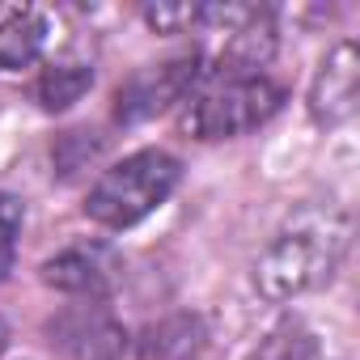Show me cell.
<instances>
[{
	"instance_id": "6da1fadb",
	"label": "cell",
	"mask_w": 360,
	"mask_h": 360,
	"mask_svg": "<svg viewBox=\"0 0 360 360\" xmlns=\"http://www.w3.org/2000/svg\"><path fill=\"white\" fill-rule=\"evenodd\" d=\"M347 233H352V225L339 212H326V217L305 212V217H297L259 255L255 288L267 301H292V297L318 288L322 280L335 276V267H339V259L347 250Z\"/></svg>"
},
{
	"instance_id": "7a4b0ae2",
	"label": "cell",
	"mask_w": 360,
	"mask_h": 360,
	"mask_svg": "<svg viewBox=\"0 0 360 360\" xmlns=\"http://www.w3.org/2000/svg\"><path fill=\"white\" fill-rule=\"evenodd\" d=\"M178 178H183L178 157H169L165 148H140L89 187L85 217L102 229H131L174 195Z\"/></svg>"
},
{
	"instance_id": "3957f363",
	"label": "cell",
	"mask_w": 360,
	"mask_h": 360,
	"mask_svg": "<svg viewBox=\"0 0 360 360\" xmlns=\"http://www.w3.org/2000/svg\"><path fill=\"white\" fill-rule=\"evenodd\" d=\"M284 106V89L271 77H217L191 94L183 110V131L195 140H233L263 127Z\"/></svg>"
},
{
	"instance_id": "277c9868",
	"label": "cell",
	"mask_w": 360,
	"mask_h": 360,
	"mask_svg": "<svg viewBox=\"0 0 360 360\" xmlns=\"http://www.w3.org/2000/svg\"><path fill=\"white\" fill-rule=\"evenodd\" d=\"M200 51H187V56H169L161 64H148L140 72H131L119 89H115V123L131 127V123H144V119H157L161 110H169L174 102H183L195 81L204 77L200 72Z\"/></svg>"
},
{
	"instance_id": "5b68a950",
	"label": "cell",
	"mask_w": 360,
	"mask_h": 360,
	"mask_svg": "<svg viewBox=\"0 0 360 360\" xmlns=\"http://www.w3.org/2000/svg\"><path fill=\"white\" fill-rule=\"evenodd\" d=\"M39 276H43V284L56 288V292L85 297V301H102V297L119 284L123 267H119V255H115V250H106V246H98V242H77V246L51 255V259L39 267Z\"/></svg>"
},
{
	"instance_id": "8992f818",
	"label": "cell",
	"mask_w": 360,
	"mask_h": 360,
	"mask_svg": "<svg viewBox=\"0 0 360 360\" xmlns=\"http://www.w3.org/2000/svg\"><path fill=\"white\" fill-rule=\"evenodd\" d=\"M51 347H60L68 360H119L127 347V330L94 301L72 305L47 322Z\"/></svg>"
},
{
	"instance_id": "52a82bcc",
	"label": "cell",
	"mask_w": 360,
	"mask_h": 360,
	"mask_svg": "<svg viewBox=\"0 0 360 360\" xmlns=\"http://www.w3.org/2000/svg\"><path fill=\"white\" fill-rule=\"evenodd\" d=\"M356 98H360V51L347 39L322 60L309 85V119L318 127H339L356 115Z\"/></svg>"
},
{
	"instance_id": "ba28073f",
	"label": "cell",
	"mask_w": 360,
	"mask_h": 360,
	"mask_svg": "<svg viewBox=\"0 0 360 360\" xmlns=\"http://www.w3.org/2000/svg\"><path fill=\"white\" fill-rule=\"evenodd\" d=\"M204 347H208V322L200 314H169L144 326L136 356L140 360H200Z\"/></svg>"
},
{
	"instance_id": "9c48e42d",
	"label": "cell",
	"mask_w": 360,
	"mask_h": 360,
	"mask_svg": "<svg viewBox=\"0 0 360 360\" xmlns=\"http://www.w3.org/2000/svg\"><path fill=\"white\" fill-rule=\"evenodd\" d=\"M47 18L39 9H5L0 13V72L26 68L43 56Z\"/></svg>"
},
{
	"instance_id": "30bf717a",
	"label": "cell",
	"mask_w": 360,
	"mask_h": 360,
	"mask_svg": "<svg viewBox=\"0 0 360 360\" xmlns=\"http://www.w3.org/2000/svg\"><path fill=\"white\" fill-rule=\"evenodd\" d=\"M89 89H94V64H85V60H56L43 68V77L34 85L43 110H68Z\"/></svg>"
},
{
	"instance_id": "8fae6325",
	"label": "cell",
	"mask_w": 360,
	"mask_h": 360,
	"mask_svg": "<svg viewBox=\"0 0 360 360\" xmlns=\"http://www.w3.org/2000/svg\"><path fill=\"white\" fill-rule=\"evenodd\" d=\"M314 335L301 322H280L267 339H259V347L250 352V360H314Z\"/></svg>"
},
{
	"instance_id": "7c38bea8",
	"label": "cell",
	"mask_w": 360,
	"mask_h": 360,
	"mask_svg": "<svg viewBox=\"0 0 360 360\" xmlns=\"http://www.w3.org/2000/svg\"><path fill=\"white\" fill-rule=\"evenodd\" d=\"M26 208L13 195H0V280L13 271V255H18V233H22Z\"/></svg>"
},
{
	"instance_id": "4fadbf2b",
	"label": "cell",
	"mask_w": 360,
	"mask_h": 360,
	"mask_svg": "<svg viewBox=\"0 0 360 360\" xmlns=\"http://www.w3.org/2000/svg\"><path fill=\"white\" fill-rule=\"evenodd\" d=\"M200 18H204V5H148L144 9V22L157 34H187L191 26H200Z\"/></svg>"
},
{
	"instance_id": "5bb4252c",
	"label": "cell",
	"mask_w": 360,
	"mask_h": 360,
	"mask_svg": "<svg viewBox=\"0 0 360 360\" xmlns=\"http://www.w3.org/2000/svg\"><path fill=\"white\" fill-rule=\"evenodd\" d=\"M5 347H9V326H5V318H0V356H5Z\"/></svg>"
}]
</instances>
